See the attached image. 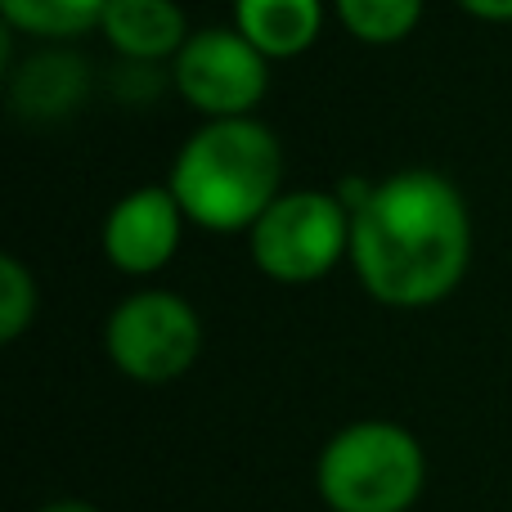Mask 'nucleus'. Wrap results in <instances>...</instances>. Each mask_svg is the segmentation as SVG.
<instances>
[{"label": "nucleus", "instance_id": "5", "mask_svg": "<svg viewBox=\"0 0 512 512\" xmlns=\"http://www.w3.org/2000/svg\"><path fill=\"white\" fill-rule=\"evenodd\" d=\"M104 351L117 373L144 387L176 382L203 351V319L180 292L144 288L122 297L104 319Z\"/></svg>", "mask_w": 512, "mask_h": 512}, {"label": "nucleus", "instance_id": "8", "mask_svg": "<svg viewBox=\"0 0 512 512\" xmlns=\"http://www.w3.org/2000/svg\"><path fill=\"white\" fill-rule=\"evenodd\" d=\"M99 32L108 36V45L117 54L140 63L176 59L185 50V41L194 36L180 0H108Z\"/></svg>", "mask_w": 512, "mask_h": 512}, {"label": "nucleus", "instance_id": "9", "mask_svg": "<svg viewBox=\"0 0 512 512\" xmlns=\"http://www.w3.org/2000/svg\"><path fill=\"white\" fill-rule=\"evenodd\" d=\"M234 27L265 59H301L324 32V0H234Z\"/></svg>", "mask_w": 512, "mask_h": 512}, {"label": "nucleus", "instance_id": "11", "mask_svg": "<svg viewBox=\"0 0 512 512\" xmlns=\"http://www.w3.org/2000/svg\"><path fill=\"white\" fill-rule=\"evenodd\" d=\"M427 0H333V14L360 45H400L423 23Z\"/></svg>", "mask_w": 512, "mask_h": 512}, {"label": "nucleus", "instance_id": "14", "mask_svg": "<svg viewBox=\"0 0 512 512\" xmlns=\"http://www.w3.org/2000/svg\"><path fill=\"white\" fill-rule=\"evenodd\" d=\"M36 512H99L95 504H86V499H54V504L36 508Z\"/></svg>", "mask_w": 512, "mask_h": 512}, {"label": "nucleus", "instance_id": "12", "mask_svg": "<svg viewBox=\"0 0 512 512\" xmlns=\"http://www.w3.org/2000/svg\"><path fill=\"white\" fill-rule=\"evenodd\" d=\"M36 310H41L36 274L23 265V256L5 252L0 256V342H18L32 328Z\"/></svg>", "mask_w": 512, "mask_h": 512}, {"label": "nucleus", "instance_id": "3", "mask_svg": "<svg viewBox=\"0 0 512 512\" xmlns=\"http://www.w3.org/2000/svg\"><path fill=\"white\" fill-rule=\"evenodd\" d=\"M427 454L418 436L387 418H360L328 436L315 490L328 512H409L423 499Z\"/></svg>", "mask_w": 512, "mask_h": 512}, {"label": "nucleus", "instance_id": "6", "mask_svg": "<svg viewBox=\"0 0 512 512\" xmlns=\"http://www.w3.org/2000/svg\"><path fill=\"white\" fill-rule=\"evenodd\" d=\"M171 81L180 99L207 122L216 117H252L270 90V59L239 27H203L171 59Z\"/></svg>", "mask_w": 512, "mask_h": 512}, {"label": "nucleus", "instance_id": "2", "mask_svg": "<svg viewBox=\"0 0 512 512\" xmlns=\"http://www.w3.org/2000/svg\"><path fill=\"white\" fill-rule=\"evenodd\" d=\"M167 185L189 225L248 234L283 194V144L256 117H216L180 144Z\"/></svg>", "mask_w": 512, "mask_h": 512}, {"label": "nucleus", "instance_id": "4", "mask_svg": "<svg viewBox=\"0 0 512 512\" xmlns=\"http://www.w3.org/2000/svg\"><path fill=\"white\" fill-rule=\"evenodd\" d=\"M252 265L274 283H315L351 261V207L324 189H283L248 230Z\"/></svg>", "mask_w": 512, "mask_h": 512}, {"label": "nucleus", "instance_id": "1", "mask_svg": "<svg viewBox=\"0 0 512 512\" xmlns=\"http://www.w3.org/2000/svg\"><path fill=\"white\" fill-rule=\"evenodd\" d=\"M472 265V216L441 171L409 167L351 207V270L378 306L427 310L459 292Z\"/></svg>", "mask_w": 512, "mask_h": 512}, {"label": "nucleus", "instance_id": "13", "mask_svg": "<svg viewBox=\"0 0 512 512\" xmlns=\"http://www.w3.org/2000/svg\"><path fill=\"white\" fill-rule=\"evenodd\" d=\"M454 5L481 23H512V0H454Z\"/></svg>", "mask_w": 512, "mask_h": 512}, {"label": "nucleus", "instance_id": "10", "mask_svg": "<svg viewBox=\"0 0 512 512\" xmlns=\"http://www.w3.org/2000/svg\"><path fill=\"white\" fill-rule=\"evenodd\" d=\"M108 0H0V14L14 32L41 36V41H72V36L99 27Z\"/></svg>", "mask_w": 512, "mask_h": 512}, {"label": "nucleus", "instance_id": "7", "mask_svg": "<svg viewBox=\"0 0 512 512\" xmlns=\"http://www.w3.org/2000/svg\"><path fill=\"white\" fill-rule=\"evenodd\" d=\"M185 234V207L176 203L171 185H140L117 198L104 216V256L113 270L131 279H149L176 256Z\"/></svg>", "mask_w": 512, "mask_h": 512}]
</instances>
